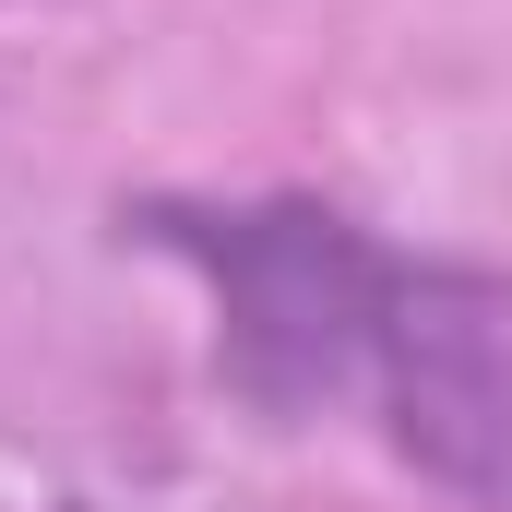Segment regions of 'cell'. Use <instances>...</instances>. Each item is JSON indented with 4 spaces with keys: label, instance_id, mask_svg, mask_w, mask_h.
<instances>
[{
    "label": "cell",
    "instance_id": "1",
    "mask_svg": "<svg viewBox=\"0 0 512 512\" xmlns=\"http://www.w3.org/2000/svg\"><path fill=\"white\" fill-rule=\"evenodd\" d=\"M370 382L441 489L512 512V274H393Z\"/></svg>",
    "mask_w": 512,
    "mask_h": 512
},
{
    "label": "cell",
    "instance_id": "2",
    "mask_svg": "<svg viewBox=\"0 0 512 512\" xmlns=\"http://www.w3.org/2000/svg\"><path fill=\"white\" fill-rule=\"evenodd\" d=\"M191 251L215 262V286H227V358H239L251 393L310 405V393L370 370L393 274L334 215H227V227H191Z\"/></svg>",
    "mask_w": 512,
    "mask_h": 512
}]
</instances>
